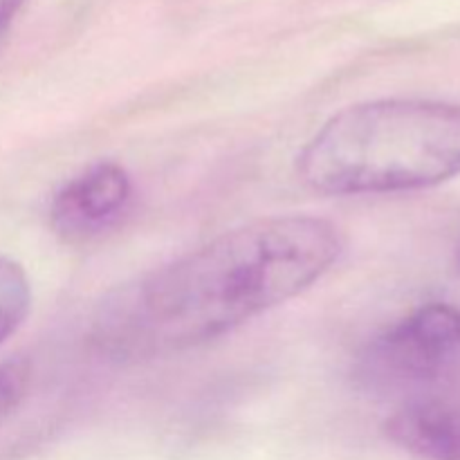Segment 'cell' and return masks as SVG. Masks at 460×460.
<instances>
[{"label":"cell","mask_w":460,"mask_h":460,"mask_svg":"<svg viewBox=\"0 0 460 460\" xmlns=\"http://www.w3.org/2000/svg\"><path fill=\"white\" fill-rule=\"evenodd\" d=\"M31 308V286L25 270L0 256V346L18 332Z\"/></svg>","instance_id":"obj_6"},{"label":"cell","mask_w":460,"mask_h":460,"mask_svg":"<svg viewBox=\"0 0 460 460\" xmlns=\"http://www.w3.org/2000/svg\"><path fill=\"white\" fill-rule=\"evenodd\" d=\"M30 377L31 371L27 359L12 358L0 362V425L22 402L27 386H30Z\"/></svg>","instance_id":"obj_7"},{"label":"cell","mask_w":460,"mask_h":460,"mask_svg":"<svg viewBox=\"0 0 460 460\" xmlns=\"http://www.w3.org/2000/svg\"><path fill=\"white\" fill-rule=\"evenodd\" d=\"M386 434L425 460H460V402L434 395L407 400L386 420Z\"/></svg>","instance_id":"obj_5"},{"label":"cell","mask_w":460,"mask_h":460,"mask_svg":"<svg viewBox=\"0 0 460 460\" xmlns=\"http://www.w3.org/2000/svg\"><path fill=\"white\" fill-rule=\"evenodd\" d=\"M341 250L340 229L317 216L256 220L117 288L99 308L94 335L121 358L193 349L295 299Z\"/></svg>","instance_id":"obj_1"},{"label":"cell","mask_w":460,"mask_h":460,"mask_svg":"<svg viewBox=\"0 0 460 460\" xmlns=\"http://www.w3.org/2000/svg\"><path fill=\"white\" fill-rule=\"evenodd\" d=\"M133 182L117 162H97L67 180L49 207V225L67 243H84L111 229L126 214Z\"/></svg>","instance_id":"obj_4"},{"label":"cell","mask_w":460,"mask_h":460,"mask_svg":"<svg viewBox=\"0 0 460 460\" xmlns=\"http://www.w3.org/2000/svg\"><path fill=\"white\" fill-rule=\"evenodd\" d=\"M22 4H25V0H0V40L4 39V34H7L9 27H12V22L16 21Z\"/></svg>","instance_id":"obj_8"},{"label":"cell","mask_w":460,"mask_h":460,"mask_svg":"<svg viewBox=\"0 0 460 460\" xmlns=\"http://www.w3.org/2000/svg\"><path fill=\"white\" fill-rule=\"evenodd\" d=\"M296 171L328 196L434 187L460 175V106L427 99L349 106L305 144Z\"/></svg>","instance_id":"obj_2"},{"label":"cell","mask_w":460,"mask_h":460,"mask_svg":"<svg viewBox=\"0 0 460 460\" xmlns=\"http://www.w3.org/2000/svg\"><path fill=\"white\" fill-rule=\"evenodd\" d=\"M358 376L377 394L416 398L458 382L460 308L431 304L404 317L368 344Z\"/></svg>","instance_id":"obj_3"}]
</instances>
